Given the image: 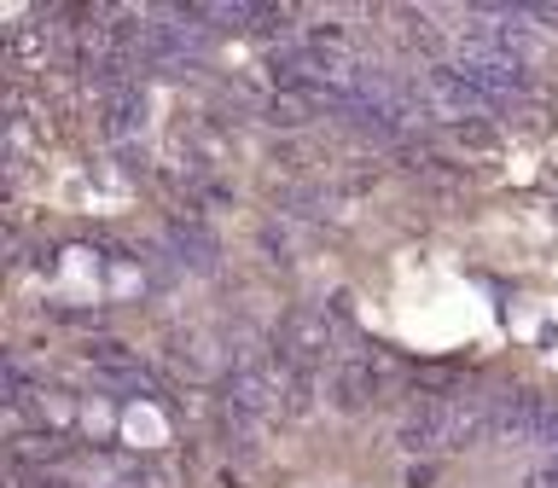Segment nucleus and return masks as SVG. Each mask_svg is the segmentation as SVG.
Wrapping results in <instances>:
<instances>
[{
  "label": "nucleus",
  "instance_id": "obj_11",
  "mask_svg": "<svg viewBox=\"0 0 558 488\" xmlns=\"http://www.w3.org/2000/svg\"><path fill=\"white\" fill-rule=\"evenodd\" d=\"M523 488H558V460L553 465H535L530 477H523Z\"/></svg>",
  "mask_w": 558,
  "mask_h": 488
},
{
  "label": "nucleus",
  "instance_id": "obj_6",
  "mask_svg": "<svg viewBox=\"0 0 558 488\" xmlns=\"http://www.w3.org/2000/svg\"><path fill=\"white\" fill-rule=\"evenodd\" d=\"M169 239H174V251H181V261H192V268H216V239L198 227V216H174L169 221Z\"/></svg>",
  "mask_w": 558,
  "mask_h": 488
},
{
  "label": "nucleus",
  "instance_id": "obj_2",
  "mask_svg": "<svg viewBox=\"0 0 558 488\" xmlns=\"http://www.w3.org/2000/svg\"><path fill=\"white\" fill-rule=\"evenodd\" d=\"M331 355H338V331H331L326 314H314V308L279 314V326H274V361L296 366V373H320Z\"/></svg>",
  "mask_w": 558,
  "mask_h": 488
},
{
  "label": "nucleus",
  "instance_id": "obj_12",
  "mask_svg": "<svg viewBox=\"0 0 558 488\" xmlns=\"http://www.w3.org/2000/svg\"><path fill=\"white\" fill-rule=\"evenodd\" d=\"M408 488H430V465H413L408 471Z\"/></svg>",
  "mask_w": 558,
  "mask_h": 488
},
{
  "label": "nucleus",
  "instance_id": "obj_8",
  "mask_svg": "<svg viewBox=\"0 0 558 488\" xmlns=\"http://www.w3.org/2000/svg\"><path fill=\"white\" fill-rule=\"evenodd\" d=\"M453 146H460L465 157H500V129L488 117H477V122H460V129H453Z\"/></svg>",
  "mask_w": 558,
  "mask_h": 488
},
{
  "label": "nucleus",
  "instance_id": "obj_5",
  "mask_svg": "<svg viewBox=\"0 0 558 488\" xmlns=\"http://www.w3.org/2000/svg\"><path fill=\"white\" fill-rule=\"evenodd\" d=\"M140 117H146V94L140 87H122V94H105L99 99V122L111 139H129L140 129Z\"/></svg>",
  "mask_w": 558,
  "mask_h": 488
},
{
  "label": "nucleus",
  "instance_id": "obj_10",
  "mask_svg": "<svg viewBox=\"0 0 558 488\" xmlns=\"http://www.w3.org/2000/svg\"><path fill=\"white\" fill-rule=\"evenodd\" d=\"M134 488H181V460H174V453L140 460V465H134Z\"/></svg>",
  "mask_w": 558,
  "mask_h": 488
},
{
  "label": "nucleus",
  "instance_id": "obj_7",
  "mask_svg": "<svg viewBox=\"0 0 558 488\" xmlns=\"http://www.w3.org/2000/svg\"><path fill=\"white\" fill-rule=\"evenodd\" d=\"M308 117H314L308 94H286V87H279V94L262 99V122H274V129H303Z\"/></svg>",
  "mask_w": 558,
  "mask_h": 488
},
{
  "label": "nucleus",
  "instance_id": "obj_9",
  "mask_svg": "<svg viewBox=\"0 0 558 488\" xmlns=\"http://www.w3.org/2000/svg\"><path fill=\"white\" fill-rule=\"evenodd\" d=\"M174 361H181V373L186 378H209V373H221V355H216V343H209V338H192V343H181V349H174ZM227 378V373H221Z\"/></svg>",
  "mask_w": 558,
  "mask_h": 488
},
{
  "label": "nucleus",
  "instance_id": "obj_4",
  "mask_svg": "<svg viewBox=\"0 0 558 488\" xmlns=\"http://www.w3.org/2000/svg\"><path fill=\"white\" fill-rule=\"evenodd\" d=\"M390 373H396V366L384 361L378 349H373V355H361V361H338V366H331V378H326L331 407H338V413H366L384 395Z\"/></svg>",
  "mask_w": 558,
  "mask_h": 488
},
{
  "label": "nucleus",
  "instance_id": "obj_13",
  "mask_svg": "<svg viewBox=\"0 0 558 488\" xmlns=\"http://www.w3.org/2000/svg\"><path fill=\"white\" fill-rule=\"evenodd\" d=\"M221 488H244V477L239 471H221Z\"/></svg>",
  "mask_w": 558,
  "mask_h": 488
},
{
  "label": "nucleus",
  "instance_id": "obj_1",
  "mask_svg": "<svg viewBox=\"0 0 558 488\" xmlns=\"http://www.w3.org/2000/svg\"><path fill=\"white\" fill-rule=\"evenodd\" d=\"M495 430V401L488 395H418L396 425V442L408 453H453Z\"/></svg>",
  "mask_w": 558,
  "mask_h": 488
},
{
  "label": "nucleus",
  "instance_id": "obj_3",
  "mask_svg": "<svg viewBox=\"0 0 558 488\" xmlns=\"http://www.w3.org/2000/svg\"><path fill=\"white\" fill-rule=\"evenodd\" d=\"M418 105H425V117H442L448 129H460V122H477L483 111H495V99L477 94L453 64H430L425 76H418Z\"/></svg>",
  "mask_w": 558,
  "mask_h": 488
}]
</instances>
